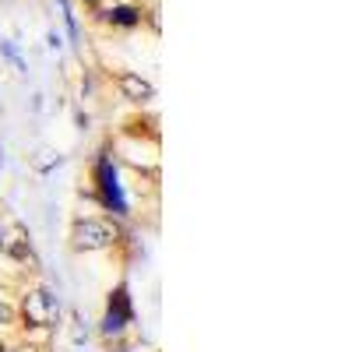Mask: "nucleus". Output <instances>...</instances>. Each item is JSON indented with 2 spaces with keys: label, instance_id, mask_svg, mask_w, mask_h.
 <instances>
[{
  "label": "nucleus",
  "instance_id": "f257e3e1",
  "mask_svg": "<svg viewBox=\"0 0 352 352\" xmlns=\"http://www.w3.org/2000/svg\"><path fill=\"white\" fill-rule=\"evenodd\" d=\"M71 240H74V250H102L116 243V229L106 219H78Z\"/></svg>",
  "mask_w": 352,
  "mask_h": 352
},
{
  "label": "nucleus",
  "instance_id": "7ed1b4c3",
  "mask_svg": "<svg viewBox=\"0 0 352 352\" xmlns=\"http://www.w3.org/2000/svg\"><path fill=\"white\" fill-rule=\"evenodd\" d=\"M120 88L134 99V102H144V99H152V85H144L141 78H134V74H124L120 78Z\"/></svg>",
  "mask_w": 352,
  "mask_h": 352
},
{
  "label": "nucleus",
  "instance_id": "39448f33",
  "mask_svg": "<svg viewBox=\"0 0 352 352\" xmlns=\"http://www.w3.org/2000/svg\"><path fill=\"white\" fill-rule=\"evenodd\" d=\"M0 352H4V349H0Z\"/></svg>",
  "mask_w": 352,
  "mask_h": 352
},
{
  "label": "nucleus",
  "instance_id": "f03ea898",
  "mask_svg": "<svg viewBox=\"0 0 352 352\" xmlns=\"http://www.w3.org/2000/svg\"><path fill=\"white\" fill-rule=\"evenodd\" d=\"M21 314H25V320L32 328H50L56 320V300L50 296V292H43V289H32L25 296V303H21Z\"/></svg>",
  "mask_w": 352,
  "mask_h": 352
},
{
  "label": "nucleus",
  "instance_id": "20e7f679",
  "mask_svg": "<svg viewBox=\"0 0 352 352\" xmlns=\"http://www.w3.org/2000/svg\"><path fill=\"white\" fill-rule=\"evenodd\" d=\"M8 320H11V310H8L4 300H0V324H8Z\"/></svg>",
  "mask_w": 352,
  "mask_h": 352
}]
</instances>
